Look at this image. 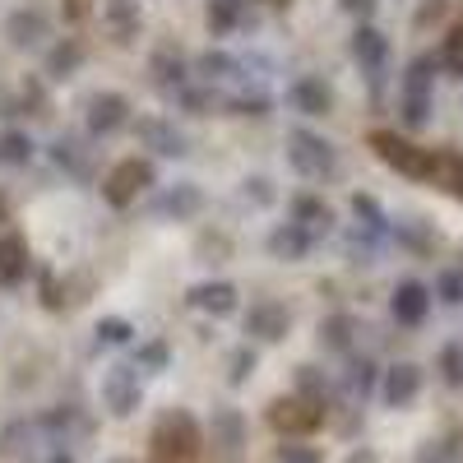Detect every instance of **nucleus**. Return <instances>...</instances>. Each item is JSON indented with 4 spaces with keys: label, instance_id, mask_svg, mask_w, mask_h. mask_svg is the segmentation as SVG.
<instances>
[{
    "label": "nucleus",
    "instance_id": "obj_1",
    "mask_svg": "<svg viewBox=\"0 0 463 463\" xmlns=\"http://www.w3.org/2000/svg\"><path fill=\"white\" fill-rule=\"evenodd\" d=\"M200 427H195V417H190L185 408H172L158 417V427H153V458L158 463H185V458H195L200 454Z\"/></svg>",
    "mask_w": 463,
    "mask_h": 463
},
{
    "label": "nucleus",
    "instance_id": "obj_2",
    "mask_svg": "<svg viewBox=\"0 0 463 463\" xmlns=\"http://www.w3.org/2000/svg\"><path fill=\"white\" fill-rule=\"evenodd\" d=\"M283 144H288V163H292L297 176H306V181H325V176H334L338 153H334V144H329L325 135L297 126V130H288Z\"/></svg>",
    "mask_w": 463,
    "mask_h": 463
},
{
    "label": "nucleus",
    "instance_id": "obj_3",
    "mask_svg": "<svg viewBox=\"0 0 463 463\" xmlns=\"http://www.w3.org/2000/svg\"><path fill=\"white\" fill-rule=\"evenodd\" d=\"M366 144L375 148V158H380L384 167H394L399 176L427 181V172H431V148H417V144L403 139L399 130H371Z\"/></svg>",
    "mask_w": 463,
    "mask_h": 463
},
{
    "label": "nucleus",
    "instance_id": "obj_4",
    "mask_svg": "<svg viewBox=\"0 0 463 463\" xmlns=\"http://www.w3.org/2000/svg\"><path fill=\"white\" fill-rule=\"evenodd\" d=\"M153 181H158V172H153L148 158H126V163H116V167L102 176V200H107L111 209H130Z\"/></svg>",
    "mask_w": 463,
    "mask_h": 463
},
{
    "label": "nucleus",
    "instance_id": "obj_5",
    "mask_svg": "<svg viewBox=\"0 0 463 463\" xmlns=\"http://www.w3.org/2000/svg\"><path fill=\"white\" fill-rule=\"evenodd\" d=\"M436 56H417L403 74V126L421 130L431 121V84H436Z\"/></svg>",
    "mask_w": 463,
    "mask_h": 463
},
{
    "label": "nucleus",
    "instance_id": "obj_6",
    "mask_svg": "<svg viewBox=\"0 0 463 463\" xmlns=\"http://www.w3.org/2000/svg\"><path fill=\"white\" fill-rule=\"evenodd\" d=\"M325 421V403L316 399H301V394H283L269 403V427L279 436H311Z\"/></svg>",
    "mask_w": 463,
    "mask_h": 463
},
{
    "label": "nucleus",
    "instance_id": "obj_7",
    "mask_svg": "<svg viewBox=\"0 0 463 463\" xmlns=\"http://www.w3.org/2000/svg\"><path fill=\"white\" fill-rule=\"evenodd\" d=\"M241 329L250 334V343H283L288 329H292V311L283 301H274V297H260L241 316Z\"/></svg>",
    "mask_w": 463,
    "mask_h": 463
},
{
    "label": "nucleus",
    "instance_id": "obj_8",
    "mask_svg": "<svg viewBox=\"0 0 463 463\" xmlns=\"http://www.w3.org/2000/svg\"><path fill=\"white\" fill-rule=\"evenodd\" d=\"M144 403V384L135 375V366H107L102 371V408L111 417H130Z\"/></svg>",
    "mask_w": 463,
    "mask_h": 463
},
{
    "label": "nucleus",
    "instance_id": "obj_9",
    "mask_svg": "<svg viewBox=\"0 0 463 463\" xmlns=\"http://www.w3.org/2000/svg\"><path fill=\"white\" fill-rule=\"evenodd\" d=\"M209 440H213V458L218 463H241V454H246V417L237 408H213Z\"/></svg>",
    "mask_w": 463,
    "mask_h": 463
},
{
    "label": "nucleus",
    "instance_id": "obj_10",
    "mask_svg": "<svg viewBox=\"0 0 463 463\" xmlns=\"http://www.w3.org/2000/svg\"><path fill=\"white\" fill-rule=\"evenodd\" d=\"M84 121H89V135H98V139L126 130V126H130V98H126V93H111V89L93 93V98L84 102Z\"/></svg>",
    "mask_w": 463,
    "mask_h": 463
},
{
    "label": "nucleus",
    "instance_id": "obj_11",
    "mask_svg": "<svg viewBox=\"0 0 463 463\" xmlns=\"http://www.w3.org/2000/svg\"><path fill=\"white\" fill-rule=\"evenodd\" d=\"M148 213L163 218V222H190L195 213H204V190L195 181H181V185H167L163 195L148 200Z\"/></svg>",
    "mask_w": 463,
    "mask_h": 463
},
{
    "label": "nucleus",
    "instance_id": "obj_12",
    "mask_svg": "<svg viewBox=\"0 0 463 463\" xmlns=\"http://www.w3.org/2000/svg\"><path fill=\"white\" fill-rule=\"evenodd\" d=\"M5 37L19 47V52H33V47H43L47 37H52V19L47 10H37V5H24L5 19Z\"/></svg>",
    "mask_w": 463,
    "mask_h": 463
},
{
    "label": "nucleus",
    "instance_id": "obj_13",
    "mask_svg": "<svg viewBox=\"0 0 463 463\" xmlns=\"http://www.w3.org/2000/svg\"><path fill=\"white\" fill-rule=\"evenodd\" d=\"M135 135H139L144 148L158 153V158H185V135L172 121H163V116H139Z\"/></svg>",
    "mask_w": 463,
    "mask_h": 463
},
{
    "label": "nucleus",
    "instance_id": "obj_14",
    "mask_svg": "<svg viewBox=\"0 0 463 463\" xmlns=\"http://www.w3.org/2000/svg\"><path fill=\"white\" fill-rule=\"evenodd\" d=\"M390 311H394V320L399 325H421L427 320V311H431V288L427 283H417V279H403L399 288H394V297H390Z\"/></svg>",
    "mask_w": 463,
    "mask_h": 463
},
{
    "label": "nucleus",
    "instance_id": "obj_15",
    "mask_svg": "<svg viewBox=\"0 0 463 463\" xmlns=\"http://www.w3.org/2000/svg\"><path fill=\"white\" fill-rule=\"evenodd\" d=\"M185 301L195 306V311H204V316L222 320V316L237 311V288H232L227 279H209V283H195V288H190V292H185Z\"/></svg>",
    "mask_w": 463,
    "mask_h": 463
},
{
    "label": "nucleus",
    "instance_id": "obj_16",
    "mask_svg": "<svg viewBox=\"0 0 463 463\" xmlns=\"http://www.w3.org/2000/svg\"><path fill=\"white\" fill-rule=\"evenodd\" d=\"M288 102L301 116H329L334 111V89L320 80V74H301V80L288 89Z\"/></svg>",
    "mask_w": 463,
    "mask_h": 463
},
{
    "label": "nucleus",
    "instance_id": "obj_17",
    "mask_svg": "<svg viewBox=\"0 0 463 463\" xmlns=\"http://www.w3.org/2000/svg\"><path fill=\"white\" fill-rule=\"evenodd\" d=\"M33 269V255H28V241L19 232H0V288H19Z\"/></svg>",
    "mask_w": 463,
    "mask_h": 463
},
{
    "label": "nucleus",
    "instance_id": "obj_18",
    "mask_svg": "<svg viewBox=\"0 0 463 463\" xmlns=\"http://www.w3.org/2000/svg\"><path fill=\"white\" fill-rule=\"evenodd\" d=\"M269 255L274 260H283V264H301L306 255H311V246H316V237L311 232H301L297 222H279L274 232H269Z\"/></svg>",
    "mask_w": 463,
    "mask_h": 463
},
{
    "label": "nucleus",
    "instance_id": "obj_19",
    "mask_svg": "<svg viewBox=\"0 0 463 463\" xmlns=\"http://www.w3.org/2000/svg\"><path fill=\"white\" fill-rule=\"evenodd\" d=\"M380 394H384V403H390V408H408V403L421 394V366H412V362L390 366V371H384Z\"/></svg>",
    "mask_w": 463,
    "mask_h": 463
},
{
    "label": "nucleus",
    "instance_id": "obj_20",
    "mask_svg": "<svg viewBox=\"0 0 463 463\" xmlns=\"http://www.w3.org/2000/svg\"><path fill=\"white\" fill-rule=\"evenodd\" d=\"M347 52H353V61L362 65V70H380L384 61H390V37H384L380 28H371V24H357V33H353V43H347Z\"/></svg>",
    "mask_w": 463,
    "mask_h": 463
},
{
    "label": "nucleus",
    "instance_id": "obj_21",
    "mask_svg": "<svg viewBox=\"0 0 463 463\" xmlns=\"http://www.w3.org/2000/svg\"><path fill=\"white\" fill-rule=\"evenodd\" d=\"M431 185H440L445 195L463 200V153L458 148H436L431 153V172H427Z\"/></svg>",
    "mask_w": 463,
    "mask_h": 463
},
{
    "label": "nucleus",
    "instance_id": "obj_22",
    "mask_svg": "<svg viewBox=\"0 0 463 463\" xmlns=\"http://www.w3.org/2000/svg\"><path fill=\"white\" fill-rule=\"evenodd\" d=\"M148 74H153V84H158L163 93H181L185 89V61L176 47H158L148 56Z\"/></svg>",
    "mask_w": 463,
    "mask_h": 463
},
{
    "label": "nucleus",
    "instance_id": "obj_23",
    "mask_svg": "<svg viewBox=\"0 0 463 463\" xmlns=\"http://www.w3.org/2000/svg\"><path fill=\"white\" fill-rule=\"evenodd\" d=\"M292 222L301 232H311V237H325V232L334 227V209L325 200H316V195H297L292 200Z\"/></svg>",
    "mask_w": 463,
    "mask_h": 463
},
{
    "label": "nucleus",
    "instance_id": "obj_24",
    "mask_svg": "<svg viewBox=\"0 0 463 463\" xmlns=\"http://www.w3.org/2000/svg\"><path fill=\"white\" fill-rule=\"evenodd\" d=\"M232 74H241V61L237 56H227V52H204L200 61H195V80L200 84H227Z\"/></svg>",
    "mask_w": 463,
    "mask_h": 463
},
{
    "label": "nucleus",
    "instance_id": "obj_25",
    "mask_svg": "<svg viewBox=\"0 0 463 463\" xmlns=\"http://www.w3.org/2000/svg\"><path fill=\"white\" fill-rule=\"evenodd\" d=\"M80 65H84V47L74 43V37H65V43H56L47 52V80H70Z\"/></svg>",
    "mask_w": 463,
    "mask_h": 463
},
{
    "label": "nucleus",
    "instance_id": "obj_26",
    "mask_svg": "<svg viewBox=\"0 0 463 463\" xmlns=\"http://www.w3.org/2000/svg\"><path fill=\"white\" fill-rule=\"evenodd\" d=\"M102 10H107V24L116 28V37H121V43H126L130 33H139V24H144L139 0H107Z\"/></svg>",
    "mask_w": 463,
    "mask_h": 463
},
{
    "label": "nucleus",
    "instance_id": "obj_27",
    "mask_svg": "<svg viewBox=\"0 0 463 463\" xmlns=\"http://www.w3.org/2000/svg\"><path fill=\"white\" fill-rule=\"evenodd\" d=\"M353 334H357L353 316H325L320 320V347H329V353H347V347H353Z\"/></svg>",
    "mask_w": 463,
    "mask_h": 463
},
{
    "label": "nucleus",
    "instance_id": "obj_28",
    "mask_svg": "<svg viewBox=\"0 0 463 463\" xmlns=\"http://www.w3.org/2000/svg\"><path fill=\"white\" fill-rule=\"evenodd\" d=\"M28 163H33L28 130H0V167H28Z\"/></svg>",
    "mask_w": 463,
    "mask_h": 463
},
{
    "label": "nucleus",
    "instance_id": "obj_29",
    "mask_svg": "<svg viewBox=\"0 0 463 463\" xmlns=\"http://www.w3.org/2000/svg\"><path fill=\"white\" fill-rule=\"evenodd\" d=\"M52 158H56V167L70 172V176H89V148H84L80 139H56V144H52Z\"/></svg>",
    "mask_w": 463,
    "mask_h": 463
},
{
    "label": "nucleus",
    "instance_id": "obj_30",
    "mask_svg": "<svg viewBox=\"0 0 463 463\" xmlns=\"http://www.w3.org/2000/svg\"><path fill=\"white\" fill-rule=\"evenodd\" d=\"M371 384H375V362H371V357H353V362H347V371H343L347 399H366Z\"/></svg>",
    "mask_w": 463,
    "mask_h": 463
},
{
    "label": "nucleus",
    "instance_id": "obj_31",
    "mask_svg": "<svg viewBox=\"0 0 463 463\" xmlns=\"http://www.w3.org/2000/svg\"><path fill=\"white\" fill-rule=\"evenodd\" d=\"M204 24H209V33H213V37H227L232 28L241 24V0H209Z\"/></svg>",
    "mask_w": 463,
    "mask_h": 463
},
{
    "label": "nucleus",
    "instance_id": "obj_32",
    "mask_svg": "<svg viewBox=\"0 0 463 463\" xmlns=\"http://www.w3.org/2000/svg\"><path fill=\"white\" fill-rule=\"evenodd\" d=\"M417 463H463V431H449L445 440H431L417 454Z\"/></svg>",
    "mask_w": 463,
    "mask_h": 463
},
{
    "label": "nucleus",
    "instance_id": "obj_33",
    "mask_svg": "<svg viewBox=\"0 0 463 463\" xmlns=\"http://www.w3.org/2000/svg\"><path fill=\"white\" fill-rule=\"evenodd\" d=\"M255 366H260V357H255L250 343L232 347V353H227V384H246V380L255 375Z\"/></svg>",
    "mask_w": 463,
    "mask_h": 463
},
{
    "label": "nucleus",
    "instance_id": "obj_34",
    "mask_svg": "<svg viewBox=\"0 0 463 463\" xmlns=\"http://www.w3.org/2000/svg\"><path fill=\"white\" fill-rule=\"evenodd\" d=\"M167 362H172V353H167V343H163V338L144 343L139 353H135V371H144V375H163Z\"/></svg>",
    "mask_w": 463,
    "mask_h": 463
},
{
    "label": "nucleus",
    "instance_id": "obj_35",
    "mask_svg": "<svg viewBox=\"0 0 463 463\" xmlns=\"http://www.w3.org/2000/svg\"><path fill=\"white\" fill-rule=\"evenodd\" d=\"M98 343H107V347H126L130 338H135V325L126 320V316H107V320H98Z\"/></svg>",
    "mask_w": 463,
    "mask_h": 463
},
{
    "label": "nucleus",
    "instance_id": "obj_36",
    "mask_svg": "<svg viewBox=\"0 0 463 463\" xmlns=\"http://www.w3.org/2000/svg\"><path fill=\"white\" fill-rule=\"evenodd\" d=\"M353 213H357V227L366 232V237H380L384 232V213L371 195H353Z\"/></svg>",
    "mask_w": 463,
    "mask_h": 463
},
{
    "label": "nucleus",
    "instance_id": "obj_37",
    "mask_svg": "<svg viewBox=\"0 0 463 463\" xmlns=\"http://www.w3.org/2000/svg\"><path fill=\"white\" fill-rule=\"evenodd\" d=\"M297 390H301V399L325 403V375L316 366H297Z\"/></svg>",
    "mask_w": 463,
    "mask_h": 463
},
{
    "label": "nucleus",
    "instance_id": "obj_38",
    "mask_svg": "<svg viewBox=\"0 0 463 463\" xmlns=\"http://www.w3.org/2000/svg\"><path fill=\"white\" fill-rule=\"evenodd\" d=\"M227 107L237 111V116H264L269 111V98L264 93H237V98H227Z\"/></svg>",
    "mask_w": 463,
    "mask_h": 463
},
{
    "label": "nucleus",
    "instance_id": "obj_39",
    "mask_svg": "<svg viewBox=\"0 0 463 463\" xmlns=\"http://www.w3.org/2000/svg\"><path fill=\"white\" fill-rule=\"evenodd\" d=\"M440 371H445L449 384H463V347L458 343H449L445 353H440Z\"/></svg>",
    "mask_w": 463,
    "mask_h": 463
},
{
    "label": "nucleus",
    "instance_id": "obj_40",
    "mask_svg": "<svg viewBox=\"0 0 463 463\" xmlns=\"http://www.w3.org/2000/svg\"><path fill=\"white\" fill-rule=\"evenodd\" d=\"M279 463H325V458H320V449H311V445H283V449H279Z\"/></svg>",
    "mask_w": 463,
    "mask_h": 463
},
{
    "label": "nucleus",
    "instance_id": "obj_41",
    "mask_svg": "<svg viewBox=\"0 0 463 463\" xmlns=\"http://www.w3.org/2000/svg\"><path fill=\"white\" fill-rule=\"evenodd\" d=\"M436 292H440V301H463V274L445 269V274H440V283H436Z\"/></svg>",
    "mask_w": 463,
    "mask_h": 463
},
{
    "label": "nucleus",
    "instance_id": "obj_42",
    "mask_svg": "<svg viewBox=\"0 0 463 463\" xmlns=\"http://www.w3.org/2000/svg\"><path fill=\"white\" fill-rule=\"evenodd\" d=\"M338 10H343V14H353V19H362V24H366V19L375 14V0H338Z\"/></svg>",
    "mask_w": 463,
    "mask_h": 463
},
{
    "label": "nucleus",
    "instance_id": "obj_43",
    "mask_svg": "<svg viewBox=\"0 0 463 463\" xmlns=\"http://www.w3.org/2000/svg\"><path fill=\"white\" fill-rule=\"evenodd\" d=\"M255 195V204H269V200H274V190H269V181L264 176H250L246 181V200Z\"/></svg>",
    "mask_w": 463,
    "mask_h": 463
},
{
    "label": "nucleus",
    "instance_id": "obj_44",
    "mask_svg": "<svg viewBox=\"0 0 463 463\" xmlns=\"http://www.w3.org/2000/svg\"><path fill=\"white\" fill-rule=\"evenodd\" d=\"M0 116H19V98L5 84H0Z\"/></svg>",
    "mask_w": 463,
    "mask_h": 463
},
{
    "label": "nucleus",
    "instance_id": "obj_45",
    "mask_svg": "<svg viewBox=\"0 0 463 463\" xmlns=\"http://www.w3.org/2000/svg\"><path fill=\"white\" fill-rule=\"evenodd\" d=\"M89 14V0H65V19H84Z\"/></svg>",
    "mask_w": 463,
    "mask_h": 463
},
{
    "label": "nucleus",
    "instance_id": "obj_46",
    "mask_svg": "<svg viewBox=\"0 0 463 463\" xmlns=\"http://www.w3.org/2000/svg\"><path fill=\"white\" fill-rule=\"evenodd\" d=\"M343 463H380V458H375V449H353Z\"/></svg>",
    "mask_w": 463,
    "mask_h": 463
},
{
    "label": "nucleus",
    "instance_id": "obj_47",
    "mask_svg": "<svg viewBox=\"0 0 463 463\" xmlns=\"http://www.w3.org/2000/svg\"><path fill=\"white\" fill-rule=\"evenodd\" d=\"M52 463H74V458H70V454H56V458H52Z\"/></svg>",
    "mask_w": 463,
    "mask_h": 463
},
{
    "label": "nucleus",
    "instance_id": "obj_48",
    "mask_svg": "<svg viewBox=\"0 0 463 463\" xmlns=\"http://www.w3.org/2000/svg\"><path fill=\"white\" fill-rule=\"evenodd\" d=\"M111 463H130V458H111Z\"/></svg>",
    "mask_w": 463,
    "mask_h": 463
},
{
    "label": "nucleus",
    "instance_id": "obj_49",
    "mask_svg": "<svg viewBox=\"0 0 463 463\" xmlns=\"http://www.w3.org/2000/svg\"><path fill=\"white\" fill-rule=\"evenodd\" d=\"M458 37H463V28H458Z\"/></svg>",
    "mask_w": 463,
    "mask_h": 463
}]
</instances>
